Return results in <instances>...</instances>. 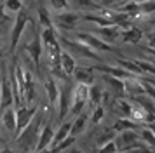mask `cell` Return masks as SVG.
I'll return each mask as SVG.
<instances>
[{"instance_id":"1","label":"cell","mask_w":155,"mask_h":153,"mask_svg":"<svg viewBox=\"0 0 155 153\" xmlns=\"http://www.w3.org/2000/svg\"><path fill=\"white\" fill-rule=\"evenodd\" d=\"M42 122H44V108H38V111L35 113V117L31 118V122L16 136V143H18L19 150L23 153L35 151L37 139H38L40 129H42Z\"/></svg>"},{"instance_id":"2","label":"cell","mask_w":155,"mask_h":153,"mask_svg":"<svg viewBox=\"0 0 155 153\" xmlns=\"http://www.w3.org/2000/svg\"><path fill=\"white\" fill-rule=\"evenodd\" d=\"M14 64V76H16V89H18V96H19V108L23 106V103L26 101L25 106H30V103L35 97V82L33 76L28 70H25L19 66V63L12 61Z\"/></svg>"},{"instance_id":"3","label":"cell","mask_w":155,"mask_h":153,"mask_svg":"<svg viewBox=\"0 0 155 153\" xmlns=\"http://www.w3.org/2000/svg\"><path fill=\"white\" fill-rule=\"evenodd\" d=\"M2 68V78H0V111L12 108L14 99H12V89L9 83V76H7V68H5V61L0 63Z\"/></svg>"},{"instance_id":"4","label":"cell","mask_w":155,"mask_h":153,"mask_svg":"<svg viewBox=\"0 0 155 153\" xmlns=\"http://www.w3.org/2000/svg\"><path fill=\"white\" fill-rule=\"evenodd\" d=\"M87 89L89 87H85V85H77L73 89L71 97H70V110H68V113L77 117V115H80L84 111L85 104H87Z\"/></svg>"},{"instance_id":"5","label":"cell","mask_w":155,"mask_h":153,"mask_svg":"<svg viewBox=\"0 0 155 153\" xmlns=\"http://www.w3.org/2000/svg\"><path fill=\"white\" fill-rule=\"evenodd\" d=\"M38 108H40L38 104H30V106H21V108L16 110V136L31 122V118L35 117Z\"/></svg>"},{"instance_id":"6","label":"cell","mask_w":155,"mask_h":153,"mask_svg":"<svg viewBox=\"0 0 155 153\" xmlns=\"http://www.w3.org/2000/svg\"><path fill=\"white\" fill-rule=\"evenodd\" d=\"M28 21H30V14H28V11H25V7H23L21 11L18 12L14 28H12V33H11V52L16 50L18 44H19V38H21V35H23V30H25V26H26Z\"/></svg>"},{"instance_id":"7","label":"cell","mask_w":155,"mask_h":153,"mask_svg":"<svg viewBox=\"0 0 155 153\" xmlns=\"http://www.w3.org/2000/svg\"><path fill=\"white\" fill-rule=\"evenodd\" d=\"M77 40L85 45L87 49H91L92 52H96V50H115L112 45H108L105 42H101L98 37H94L91 33H77Z\"/></svg>"},{"instance_id":"8","label":"cell","mask_w":155,"mask_h":153,"mask_svg":"<svg viewBox=\"0 0 155 153\" xmlns=\"http://www.w3.org/2000/svg\"><path fill=\"white\" fill-rule=\"evenodd\" d=\"M58 42H59V44H63L64 47L68 49V50H73V52H77L78 56H84V57H91V59H99L98 54H96V52H92L91 49H87L85 45L78 44V42L68 40V38H66V37H63V35H58ZM68 50H66V52H68Z\"/></svg>"},{"instance_id":"9","label":"cell","mask_w":155,"mask_h":153,"mask_svg":"<svg viewBox=\"0 0 155 153\" xmlns=\"http://www.w3.org/2000/svg\"><path fill=\"white\" fill-rule=\"evenodd\" d=\"M52 138H54V129H52L51 122H47V124L42 125V129H40V134H38V139H37V146H35V151H33V153L44 151V150H49Z\"/></svg>"},{"instance_id":"10","label":"cell","mask_w":155,"mask_h":153,"mask_svg":"<svg viewBox=\"0 0 155 153\" xmlns=\"http://www.w3.org/2000/svg\"><path fill=\"white\" fill-rule=\"evenodd\" d=\"M25 50L31 56V61H33V64H35L37 71H40V57H42V50H44L42 42H40V35L35 33L33 40L30 42L26 47H25Z\"/></svg>"},{"instance_id":"11","label":"cell","mask_w":155,"mask_h":153,"mask_svg":"<svg viewBox=\"0 0 155 153\" xmlns=\"http://www.w3.org/2000/svg\"><path fill=\"white\" fill-rule=\"evenodd\" d=\"M70 90H68V87L64 85V87H59V97H58V104H59V115H58V118H59V122L63 124L64 118H66V115H68V110H70Z\"/></svg>"},{"instance_id":"12","label":"cell","mask_w":155,"mask_h":153,"mask_svg":"<svg viewBox=\"0 0 155 153\" xmlns=\"http://www.w3.org/2000/svg\"><path fill=\"white\" fill-rule=\"evenodd\" d=\"M73 78L78 82V85L91 87L92 83H94V70L92 68H85V66L75 68V71H73Z\"/></svg>"},{"instance_id":"13","label":"cell","mask_w":155,"mask_h":153,"mask_svg":"<svg viewBox=\"0 0 155 153\" xmlns=\"http://www.w3.org/2000/svg\"><path fill=\"white\" fill-rule=\"evenodd\" d=\"M80 19V16L75 12H70V11H66V12H61L56 16V23L59 28H63V30H71V28H75L77 24V21Z\"/></svg>"},{"instance_id":"14","label":"cell","mask_w":155,"mask_h":153,"mask_svg":"<svg viewBox=\"0 0 155 153\" xmlns=\"http://www.w3.org/2000/svg\"><path fill=\"white\" fill-rule=\"evenodd\" d=\"M87 122H89V115H84V113L77 115L75 120L71 122V127H70V136L71 138L77 139V136H80V134L87 129Z\"/></svg>"},{"instance_id":"15","label":"cell","mask_w":155,"mask_h":153,"mask_svg":"<svg viewBox=\"0 0 155 153\" xmlns=\"http://www.w3.org/2000/svg\"><path fill=\"white\" fill-rule=\"evenodd\" d=\"M98 33H99V37H101L99 40L105 42V44H106V42H115L120 37V28L115 26V24H110V26L99 28Z\"/></svg>"},{"instance_id":"16","label":"cell","mask_w":155,"mask_h":153,"mask_svg":"<svg viewBox=\"0 0 155 153\" xmlns=\"http://www.w3.org/2000/svg\"><path fill=\"white\" fill-rule=\"evenodd\" d=\"M61 70H63V73L68 78H70V75H73V71H75V68H77V64H75V57L70 54V52H66V50H61Z\"/></svg>"},{"instance_id":"17","label":"cell","mask_w":155,"mask_h":153,"mask_svg":"<svg viewBox=\"0 0 155 153\" xmlns=\"http://www.w3.org/2000/svg\"><path fill=\"white\" fill-rule=\"evenodd\" d=\"M120 37H122L124 42H127V44H138V42L143 38V31H141V28H138V26H129L127 30L120 31Z\"/></svg>"},{"instance_id":"18","label":"cell","mask_w":155,"mask_h":153,"mask_svg":"<svg viewBox=\"0 0 155 153\" xmlns=\"http://www.w3.org/2000/svg\"><path fill=\"white\" fill-rule=\"evenodd\" d=\"M87 101H91L92 108L99 106L101 101H103V87H99L96 82L92 83L91 87L87 89Z\"/></svg>"},{"instance_id":"19","label":"cell","mask_w":155,"mask_h":153,"mask_svg":"<svg viewBox=\"0 0 155 153\" xmlns=\"http://www.w3.org/2000/svg\"><path fill=\"white\" fill-rule=\"evenodd\" d=\"M70 127H71L70 120H68V122H63V124L59 125V129L54 132V138H52V141H51V148L58 146L61 141H63V139H66L68 136H70Z\"/></svg>"},{"instance_id":"20","label":"cell","mask_w":155,"mask_h":153,"mask_svg":"<svg viewBox=\"0 0 155 153\" xmlns=\"http://www.w3.org/2000/svg\"><path fill=\"white\" fill-rule=\"evenodd\" d=\"M2 122H4L7 131L12 132V136H16V110L14 108H7V110L2 111Z\"/></svg>"},{"instance_id":"21","label":"cell","mask_w":155,"mask_h":153,"mask_svg":"<svg viewBox=\"0 0 155 153\" xmlns=\"http://www.w3.org/2000/svg\"><path fill=\"white\" fill-rule=\"evenodd\" d=\"M45 90H47V97H49V106L58 104V97H59V85L54 78H49L45 82Z\"/></svg>"},{"instance_id":"22","label":"cell","mask_w":155,"mask_h":153,"mask_svg":"<svg viewBox=\"0 0 155 153\" xmlns=\"http://www.w3.org/2000/svg\"><path fill=\"white\" fill-rule=\"evenodd\" d=\"M138 127H140V125L131 122L129 118H117L112 129L115 131V134H120V132H126V131H136Z\"/></svg>"},{"instance_id":"23","label":"cell","mask_w":155,"mask_h":153,"mask_svg":"<svg viewBox=\"0 0 155 153\" xmlns=\"http://www.w3.org/2000/svg\"><path fill=\"white\" fill-rule=\"evenodd\" d=\"M117 64H119V68H122L124 71H127V73L134 75L136 78L143 75V71L138 68L136 61H131V59H117Z\"/></svg>"},{"instance_id":"24","label":"cell","mask_w":155,"mask_h":153,"mask_svg":"<svg viewBox=\"0 0 155 153\" xmlns=\"http://www.w3.org/2000/svg\"><path fill=\"white\" fill-rule=\"evenodd\" d=\"M38 21H40V24H42L44 28H54V23H52V19H51V14L49 11H47V7H38Z\"/></svg>"},{"instance_id":"25","label":"cell","mask_w":155,"mask_h":153,"mask_svg":"<svg viewBox=\"0 0 155 153\" xmlns=\"http://www.w3.org/2000/svg\"><path fill=\"white\" fill-rule=\"evenodd\" d=\"M82 19L85 21H92V23H98L99 28L103 26H110V24H113L112 21L108 19V18H103V16H98V14H85V16H82Z\"/></svg>"},{"instance_id":"26","label":"cell","mask_w":155,"mask_h":153,"mask_svg":"<svg viewBox=\"0 0 155 153\" xmlns=\"http://www.w3.org/2000/svg\"><path fill=\"white\" fill-rule=\"evenodd\" d=\"M115 136H117V134H115V131H113V129H105V131H103L98 138H96V143H98L99 146H103V145H106V143L113 141V139H115Z\"/></svg>"},{"instance_id":"27","label":"cell","mask_w":155,"mask_h":153,"mask_svg":"<svg viewBox=\"0 0 155 153\" xmlns=\"http://www.w3.org/2000/svg\"><path fill=\"white\" fill-rule=\"evenodd\" d=\"M103 117H105V106L103 104H99V106H96V108H92V113H91V120L94 125H98L101 120H103Z\"/></svg>"},{"instance_id":"28","label":"cell","mask_w":155,"mask_h":153,"mask_svg":"<svg viewBox=\"0 0 155 153\" xmlns=\"http://www.w3.org/2000/svg\"><path fill=\"white\" fill-rule=\"evenodd\" d=\"M73 143H75V138H71V136H68L66 139H63V141H61L59 145H58V146H54V148H51V150H52V153H61L63 150H68V148H70V146L73 145Z\"/></svg>"},{"instance_id":"29","label":"cell","mask_w":155,"mask_h":153,"mask_svg":"<svg viewBox=\"0 0 155 153\" xmlns=\"http://www.w3.org/2000/svg\"><path fill=\"white\" fill-rule=\"evenodd\" d=\"M140 139H143L147 146H148V145H152V146H153V143H155L153 131H152V129H147V127H143V131L140 132Z\"/></svg>"},{"instance_id":"30","label":"cell","mask_w":155,"mask_h":153,"mask_svg":"<svg viewBox=\"0 0 155 153\" xmlns=\"http://www.w3.org/2000/svg\"><path fill=\"white\" fill-rule=\"evenodd\" d=\"M4 4V9H9V11H21L23 9V2L21 0H7V2H2Z\"/></svg>"},{"instance_id":"31","label":"cell","mask_w":155,"mask_h":153,"mask_svg":"<svg viewBox=\"0 0 155 153\" xmlns=\"http://www.w3.org/2000/svg\"><path fill=\"white\" fill-rule=\"evenodd\" d=\"M136 64H138V68H140L143 73H153V63L138 61V59H136Z\"/></svg>"},{"instance_id":"32","label":"cell","mask_w":155,"mask_h":153,"mask_svg":"<svg viewBox=\"0 0 155 153\" xmlns=\"http://www.w3.org/2000/svg\"><path fill=\"white\" fill-rule=\"evenodd\" d=\"M96 153H117V146H115L113 141H110V143H106V145L99 146Z\"/></svg>"},{"instance_id":"33","label":"cell","mask_w":155,"mask_h":153,"mask_svg":"<svg viewBox=\"0 0 155 153\" xmlns=\"http://www.w3.org/2000/svg\"><path fill=\"white\" fill-rule=\"evenodd\" d=\"M49 4H51L52 9H58V11H66V9H68V2H66V0H52Z\"/></svg>"},{"instance_id":"34","label":"cell","mask_w":155,"mask_h":153,"mask_svg":"<svg viewBox=\"0 0 155 153\" xmlns=\"http://www.w3.org/2000/svg\"><path fill=\"white\" fill-rule=\"evenodd\" d=\"M153 2H143V4H140V11H143L145 14H153Z\"/></svg>"},{"instance_id":"35","label":"cell","mask_w":155,"mask_h":153,"mask_svg":"<svg viewBox=\"0 0 155 153\" xmlns=\"http://www.w3.org/2000/svg\"><path fill=\"white\" fill-rule=\"evenodd\" d=\"M4 11H5V9H4V4H0V21L5 19V14H4Z\"/></svg>"},{"instance_id":"36","label":"cell","mask_w":155,"mask_h":153,"mask_svg":"<svg viewBox=\"0 0 155 153\" xmlns=\"http://www.w3.org/2000/svg\"><path fill=\"white\" fill-rule=\"evenodd\" d=\"M5 145H7V141H5V138L0 134V146H4V148H5Z\"/></svg>"},{"instance_id":"37","label":"cell","mask_w":155,"mask_h":153,"mask_svg":"<svg viewBox=\"0 0 155 153\" xmlns=\"http://www.w3.org/2000/svg\"><path fill=\"white\" fill-rule=\"evenodd\" d=\"M0 153H12V150H9L7 146H5V148H2V150H0Z\"/></svg>"},{"instance_id":"38","label":"cell","mask_w":155,"mask_h":153,"mask_svg":"<svg viewBox=\"0 0 155 153\" xmlns=\"http://www.w3.org/2000/svg\"><path fill=\"white\" fill-rule=\"evenodd\" d=\"M37 153H52V150L49 148V150H44V151H37Z\"/></svg>"},{"instance_id":"39","label":"cell","mask_w":155,"mask_h":153,"mask_svg":"<svg viewBox=\"0 0 155 153\" xmlns=\"http://www.w3.org/2000/svg\"><path fill=\"white\" fill-rule=\"evenodd\" d=\"M70 153H82V151H77V150H71Z\"/></svg>"},{"instance_id":"40","label":"cell","mask_w":155,"mask_h":153,"mask_svg":"<svg viewBox=\"0 0 155 153\" xmlns=\"http://www.w3.org/2000/svg\"><path fill=\"white\" fill-rule=\"evenodd\" d=\"M0 47H2V38H0Z\"/></svg>"}]
</instances>
